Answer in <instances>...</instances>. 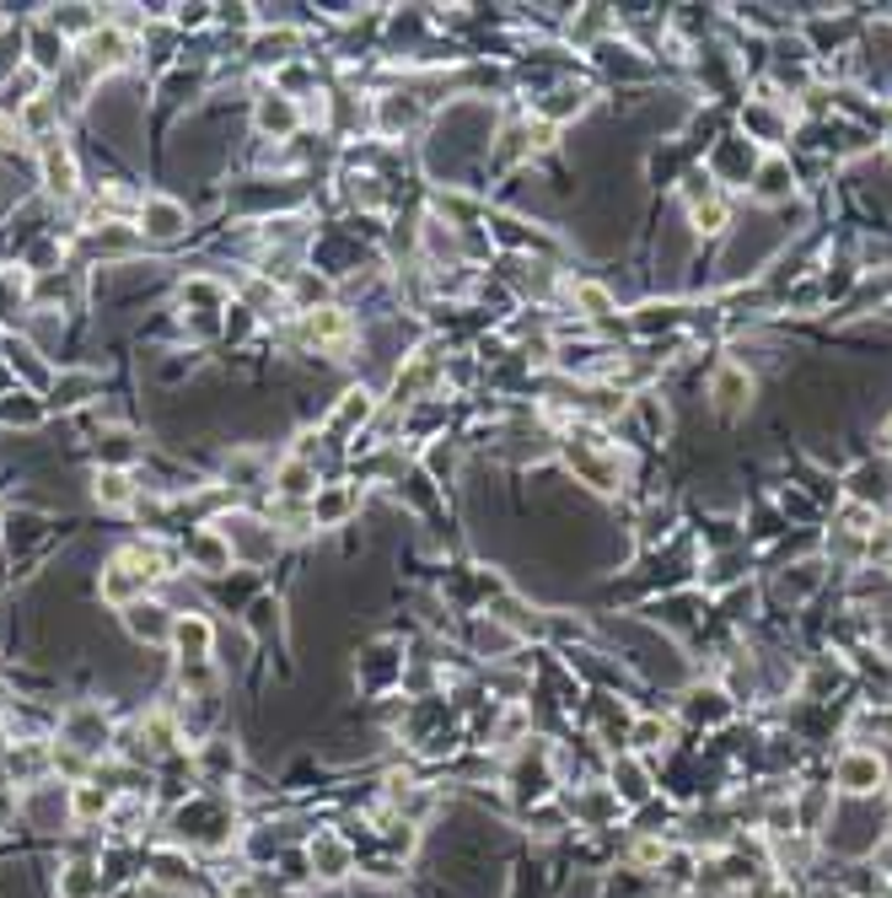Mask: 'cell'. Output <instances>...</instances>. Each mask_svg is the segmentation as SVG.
Segmentation results:
<instances>
[{
    "label": "cell",
    "mask_w": 892,
    "mask_h": 898,
    "mask_svg": "<svg viewBox=\"0 0 892 898\" xmlns=\"http://www.w3.org/2000/svg\"><path fill=\"white\" fill-rule=\"evenodd\" d=\"M839 785H845L850 796L877 791V785H882V759H877V753H845V764H839Z\"/></svg>",
    "instance_id": "1"
},
{
    "label": "cell",
    "mask_w": 892,
    "mask_h": 898,
    "mask_svg": "<svg viewBox=\"0 0 892 898\" xmlns=\"http://www.w3.org/2000/svg\"><path fill=\"white\" fill-rule=\"evenodd\" d=\"M140 221H146V232H151V237H178L189 215H183V204H172V200H151L146 210H140Z\"/></svg>",
    "instance_id": "2"
},
{
    "label": "cell",
    "mask_w": 892,
    "mask_h": 898,
    "mask_svg": "<svg viewBox=\"0 0 892 898\" xmlns=\"http://www.w3.org/2000/svg\"><path fill=\"white\" fill-rule=\"evenodd\" d=\"M172 624H178V619H167L157 603H135V609H129V630H135L140 641H146V635L162 641V635H172Z\"/></svg>",
    "instance_id": "3"
},
{
    "label": "cell",
    "mask_w": 892,
    "mask_h": 898,
    "mask_svg": "<svg viewBox=\"0 0 892 898\" xmlns=\"http://www.w3.org/2000/svg\"><path fill=\"white\" fill-rule=\"evenodd\" d=\"M43 178H49V189H60V194L76 189V162H71L65 146H49V151H43Z\"/></svg>",
    "instance_id": "4"
},
{
    "label": "cell",
    "mask_w": 892,
    "mask_h": 898,
    "mask_svg": "<svg viewBox=\"0 0 892 898\" xmlns=\"http://www.w3.org/2000/svg\"><path fill=\"white\" fill-rule=\"evenodd\" d=\"M172 641H178L183 652L204 656V646H210V630H204V619H178V624H172Z\"/></svg>",
    "instance_id": "5"
},
{
    "label": "cell",
    "mask_w": 892,
    "mask_h": 898,
    "mask_svg": "<svg viewBox=\"0 0 892 898\" xmlns=\"http://www.w3.org/2000/svg\"><path fill=\"white\" fill-rule=\"evenodd\" d=\"M60 898H97V877H92V866H71L65 877H60Z\"/></svg>",
    "instance_id": "6"
},
{
    "label": "cell",
    "mask_w": 892,
    "mask_h": 898,
    "mask_svg": "<svg viewBox=\"0 0 892 898\" xmlns=\"http://www.w3.org/2000/svg\"><path fill=\"white\" fill-rule=\"evenodd\" d=\"M312 866H323V877H339V871L350 866V851L333 845V839H318V845H312Z\"/></svg>",
    "instance_id": "7"
},
{
    "label": "cell",
    "mask_w": 892,
    "mask_h": 898,
    "mask_svg": "<svg viewBox=\"0 0 892 898\" xmlns=\"http://www.w3.org/2000/svg\"><path fill=\"white\" fill-rule=\"evenodd\" d=\"M258 124H264V129H290V124H296V114H290V103L269 97V103L258 108Z\"/></svg>",
    "instance_id": "8"
},
{
    "label": "cell",
    "mask_w": 892,
    "mask_h": 898,
    "mask_svg": "<svg viewBox=\"0 0 892 898\" xmlns=\"http://www.w3.org/2000/svg\"><path fill=\"white\" fill-rule=\"evenodd\" d=\"M97 495H103L108 506H124V500H129V479H124V474H103V479H97Z\"/></svg>",
    "instance_id": "9"
}]
</instances>
